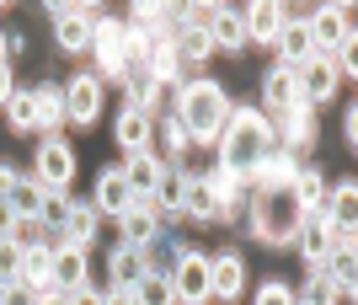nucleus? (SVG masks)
Returning <instances> with one entry per match:
<instances>
[{"label": "nucleus", "mask_w": 358, "mask_h": 305, "mask_svg": "<svg viewBox=\"0 0 358 305\" xmlns=\"http://www.w3.org/2000/svg\"><path fill=\"white\" fill-rule=\"evenodd\" d=\"M129 295H134V305H177V290H171L166 274H145Z\"/></svg>", "instance_id": "obj_29"}, {"label": "nucleus", "mask_w": 358, "mask_h": 305, "mask_svg": "<svg viewBox=\"0 0 358 305\" xmlns=\"http://www.w3.org/2000/svg\"><path fill=\"white\" fill-rule=\"evenodd\" d=\"M0 305H38V300H32V290L22 284V278H11V284L0 290Z\"/></svg>", "instance_id": "obj_40"}, {"label": "nucleus", "mask_w": 358, "mask_h": 305, "mask_svg": "<svg viewBox=\"0 0 358 305\" xmlns=\"http://www.w3.org/2000/svg\"><path fill=\"white\" fill-rule=\"evenodd\" d=\"M11 183H16V171H11V166H0V199L11 193Z\"/></svg>", "instance_id": "obj_47"}, {"label": "nucleus", "mask_w": 358, "mask_h": 305, "mask_svg": "<svg viewBox=\"0 0 358 305\" xmlns=\"http://www.w3.org/2000/svg\"><path fill=\"white\" fill-rule=\"evenodd\" d=\"M246 290V268H241L236 252H220V257L209 262V295L214 300H236V295Z\"/></svg>", "instance_id": "obj_14"}, {"label": "nucleus", "mask_w": 358, "mask_h": 305, "mask_svg": "<svg viewBox=\"0 0 358 305\" xmlns=\"http://www.w3.org/2000/svg\"><path fill=\"white\" fill-rule=\"evenodd\" d=\"M118 171H123V183H129V193H134V204H145L150 193H155V183H161L166 166L150 150H139V155H129V166H118Z\"/></svg>", "instance_id": "obj_15"}, {"label": "nucleus", "mask_w": 358, "mask_h": 305, "mask_svg": "<svg viewBox=\"0 0 358 305\" xmlns=\"http://www.w3.org/2000/svg\"><path fill=\"white\" fill-rule=\"evenodd\" d=\"M70 209H75V204L64 199V193H43V204H38V225H43V230H64V225H70Z\"/></svg>", "instance_id": "obj_35"}, {"label": "nucleus", "mask_w": 358, "mask_h": 305, "mask_svg": "<svg viewBox=\"0 0 358 305\" xmlns=\"http://www.w3.org/2000/svg\"><path fill=\"white\" fill-rule=\"evenodd\" d=\"M113 134H118V145L129 155H139L150 145V113H145V107H123L118 123H113Z\"/></svg>", "instance_id": "obj_19"}, {"label": "nucleus", "mask_w": 358, "mask_h": 305, "mask_svg": "<svg viewBox=\"0 0 358 305\" xmlns=\"http://www.w3.org/2000/svg\"><path fill=\"white\" fill-rule=\"evenodd\" d=\"M171 290H177L182 305H203L209 300V257L203 252H187L177 262V274H171Z\"/></svg>", "instance_id": "obj_10"}, {"label": "nucleus", "mask_w": 358, "mask_h": 305, "mask_svg": "<svg viewBox=\"0 0 358 305\" xmlns=\"http://www.w3.org/2000/svg\"><path fill=\"white\" fill-rule=\"evenodd\" d=\"M129 204H134V193H129V183H123V171L107 166L102 177H96V209L102 214H123Z\"/></svg>", "instance_id": "obj_21"}, {"label": "nucleus", "mask_w": 358, "mask_h": 305, "mask_svg": "<svg viewBox=\"0 0 358 305\" xmlns=\"http://www.w3.org/2000/svg\"><path fill=\"white\" fill-rule=\"evenodd\" d=\"M343 134H348V145L358 139V107H348V113H343Z\"/></svg>", "instance_id": "obj_44"}, {"label": "nucleus", "mask_w": 358, "mask_h": 305, "mask_svg": "<svg viewBox=\"0 0 358 305\" xmlns=\"http://www.w3.org/2000/svg\"><path fill=\"white\" fill-rule=\"evenodd\" d=\"M257 305H294V290L273 278V284H262V295H257Z\"/></svg>", "instance_id": "obj_39"}, {"label": "nucleus", "mask_w": 358, "mask_h": 305, "mask_svg": "<svg viewBox=\"0 0 358 305\" xmlns=\"http://www.w3.org/2000/svg\"><path fill=\"white\" fill-rule=\"evenodd\" d=\"M64 236H70V246H80V252H86L91 236H96V209L75 204V209H70V225H64Z\"/></svg>", "instance_id": "obj_34"}, {"label": "nucleus", "mask_w": 358, "mask_h": 305, "mask_svg": "<svg viewBox=\"0 0 358 305\" xmlns=\"http://www.w3.org/2000/svg\"><path fill=\"white\" fill-rule=\"evenodd\" d=\"M118 225H123V246H150L155 230H161V214L150 209V204H129L118 214Z\"/></svg>", "instance_id": "obj_16"}, {"label": "nucleus", "mask_w": 358, "mask_h": 305, "mask_svg": "<svg viewBox=\"0 0 358 305\" xmlns=\"http://www.w3.org/2000/svg\"><path fill=\"white\" fill-rule=\"evenodd\" d=\"M299 80V97L305 102H327V97H337V59L331 54H310V59L294 70Z\"/></svg>", "instance_id": "obj_7"}, {"label": "nucleus", "mask_w": 358, "mask_h": 305, "mask_svg": "<svg viewBox=\"0 0 358 305\" xmlns=\"http://www.w3.org/2000/svg\"><path fill=\"white\" fill-rule=\"evenodd\" d=\"M0 290H6V284H0Z\"/></svg>", "instance_id": "obj_50"}, {"label": "nucleus", "mask_w": 358, "mask_h": 305, "mask_svg": "<svg viewBox=\"0 0 358 305\" xmlns=\"http://www.w3.org/2000/svg\"><path fill=\"white\" fill-rule=\"evenodd\" d=\"M22 257H27V246L11 241V236H0V284L22 278Z\"/></svg>", "instance_id": "obj_36"}, {"label": "nucleus", "mask_w": 358, "mask_h": 305, "mask_svg": "<svg viewBox=\"0 0 358 305\" xmlns=\"http://www.w3.org/2000/svg\"><path fill=\"white\" fill-rule=\"evenodd\" d=\"M102 305H134V295H129V290H113V295H102Z\"/></svg>", "instance_id": "obj_46"}, {"label": "nucleus", "mask_w": 358, "mask_h": 305, "mask_svg": "<svg viewBox=\"0 0 358 305\" xmlns=\"http://www.w3.org/2000/svg\"><path fill=\"white\" fill-rule=\"evenodd\" d=\"M54 284H59L64 295L86 290V252H80V246H59V252H54Z\"/></svg>", "instance_id": "obj_20"}, {"label": "nucleus", "mask_w": 358, "mask_h": 305, "mask_svg": "<svg viewBox=\"0 0 358 305\" xmlns=\"http://www.w3.org/2000/svg\"><path fill=\"white\" fill-rule=\"evenodd\" d=\"M273 129L262 113H230L220 129V171H230V177H241V171H252L257 161H262V150L273 145Z\"/></svg>", "instance_id": "obj_1"}, {"label": "nucleus", "mask_w": 358, "mask_h": 305, "mask_svg": "<svg viewBox=\"0 0 358 305\" xmlns=\"http://www.w3.org/2000/svg\"><path fill=\"white\" fill-rule=\"evenodd\" d=\"M32 97H38V129H59L64 123V86L43 80V86H32Z\"/></svg>", "instance_id": "obj_28"}, {"label": "nucleus", "mask_w": 358, "mask_h": 305, "mask_svg": "<svg viewBox=\"0 0 358 305\" xmlns=\"http://www.w3.org/2000/svg\"><path fill=\"white\" fill-rule=\"evenodd\" d=\"M252 177H257V187H262V193H278V187L294 183V161H289L284 150H262V161L252 166Z\"/></svg>", "instance_id": "obj_18"}, {"label": "nucleus", "mask_w": 358, "mask_h": 305, "mask_svg": "<svg viewBox=\"0 0 358 305\" xmlns=\"http://www.w3.org/2000/svg\"><path fill=\"white\" fill-rule=\"evenodd\" d=\"M294 305H299V300H294Z\"/></svg>", "instance_id": "obj_51"}, {"label": "nucleus", "mask_w": 358, "mask_h": 305, "mask_svg": "<svg viewBox=\"0 0 358 305\" xmlns=\"http://www.w3.org/2000/svg\"><path fill=\"white\" fill-rule=\"evenodd\" d=\"M6 204H11L16 220H38V204H43V183H38V177H16L11 193H6Z\"/></svg>", "instance_id": "obj_26"}, {"label": "nucleus", "mask_w": 358, "mask_h": 305, "mask_svg": "<svg viewBox=\"0 0 358 305\" xmlns=\"http://www.w3.org/2000/svg\"><path fill=\"white\" fill-rule=\"evenodd\" d=\"M38 305H64V300H38Z\"/></svg>", "instance_id": "obj_48"}, {"label": "nucleus", "mask_w": 358, "mask_h": 305, "mask_svg": "<svg viewBox=\"0 0 358 305\" xmlns=\"http://www.w3.org/2000/svg\"><path fill=\"white\" fill-rule=\"evenodd\" d=\"M96 107H102V86H96V76H75L70 86H64V118L91 123V118H96Z\"/></svg>", "instance_id": "obj_12"}, {"label": "nucleus", "mask_w": 358, "mask_h": 305, "mask_svg": "<svg viewBox=\"0 0 358 305\" xmlns=\"http://www.w3.org/2000/svg\"><path fill=\"white\" fill-rule=\"evenodd\" d=\"M6 118H11L16 134H32V129H38V97H32V92H11V102H6Z\"/></svg>", "instance_id": "obj_31"}, {"label": "nucleus", "mask_w": 358, "mask_h": 305, "mask_svg": "<svg viewBox=\"0 0 358 305\" xmlns=\"http://www.w3.org/2000/svg\"><path fill=\"white\" fill-rule=\"evenodd\" d=\"M284 129H289V139L294 145H310V102H294L284 113Z\"/></svg>", "instance_id": "obj_37"}, {"label": "nucleus", "mask_w": 358, "mask_h": 305, "mask_svg": "<svg viewBox=\"0 0 358 305\" xmlns=\"http://www.w3.org/2000/svg\"><path fill=\"white\" fill-rule=\"evenodd\" d=\"M182 129H187V139H220L224 118H230V102H224V92L214 86V80H193V86H182Z\"/></svg>", "instance_id": "obj_2"}, {"label": "nucleus", "mask_w": 358, "mask_h": 305, "mask_svg": "<svg viewBox=\"0 0 358 305\" xmlns=\"http://www.w3.org/2000/svg\"><path fill=\"white\" fill-rule=\"evenodd\" d=\"M64 305H102V295H91V290H75Z\"/></svg>", "instance_id": "obj_45"}, {"label": "nucleus", "mask_w": 358, "mask_h": 305, "mask_svg": "<svg viewBox=\"0 0 358 305\" xmlns=\"http://www.w3.org/2000/svg\"><path fill=\"white\" fill-rule=\"evenodd\" d=\"M289 199H294L299 214H321V204H327V183H321V171H294Z\"/></svg>", "instance_id": "obj_22"}, {"label": "nucleus", "mask_w": 358, "mask_h": 305, "mask_svg": "<svg viewBox=\"0 0 358 305\" xmlns=\"http://www.w3.org/2000/svg\"><path fill=\"white\" fill-rule=\"evenodd\" d=\"M11 92H16V86H11V64H6V59H0V107H6V102H11Z\"/></svg>", "instance_id": "obj_42"}, {"label": "nucleus", "mask_w": 358, "mask_h": 305, "mask_svg": "<svg viewBox=\"0 0 358 305\" xmlns=\"http://www.w3.org/2000/svg\"><path fill=\"white\" fill-rule=\"evenodd\" d=\"M321 220L331 225V241H353V225H358V187H353V183H337V193H327V204H321Z\"/></svg>", "instance_id": "obj_9"}, {"label": "nucleus", "mask_w": 358, "mask_h": 305, "mask_svg": "<svg viewBox=\"0 0 358 305\" xmlns=\"http://www.w3.org/2000/svg\"><path fill=\"white\" fill-rule=\"evenodd\" d=\"M337 295H343V290H337V284H331L327 274H315V278H310V290H305V300H299V305H337Z\"/></svg>", "instance_id": "obj_38"}, {"label": "nucleus", "mask_w": 358, "mask_h": 305, "mask_svg": "<svg viewBox=\"0 0 358 305\" xmlns=\"http://www.w3.org/2000/svg\"><path fill=\"white\" fill-rule=\"evenodd\" d=\"M262 92H268V107H278V113H289L294 102H305L299 97V80L289 64H278V70H268V80H262Z\"/></svg>", "instance_id": "obj_23"}, {"label": "nucleus", "mask_w": 358, "mask_h": 305, "mask_svg": "<svg viewBox=\"0 0 358 305\" xmlns=\"http://www.w3.org/2000/svg\"><path fill=\"white\" fill-rule=\"evenodd\" d=\"M305 27H310L315 54H321V48H353V22H348L343 6H321V11H315Z\"/></svg>", "instance_id": "obj_8"}, {"label": "nucleus", "mask_w": 358, "mask_h": 305, "mask_svg": "<svg viewBox=\"0 0 358 305\" xmlns=\"http://www.w3.org/2000/svg\"><path fill=\"white\" fill-rule=\"evenodd\" d=\"M187 145V129H182V118H166V150H182Z\"/></svg>", "instance_id": "obj_41"}, {"label": "nucleus", "mask_w": 358, "mask_h": 305, "mask_svg": "<svg viewBox=\"0 0 358 305\" xmlns=\"http://www.w3.org/2000/svg\"><path fill=\"white\" fill-rule=\"evenodd\" d=\"M182 193H187V171H161V183H155V193H150V199H155V209H182Z\"/></svg>", "instance_id": "obj_33"}, {"label": "nucleus", "mask_w": 358, "mask_h": 305, "mask_svg": "<svg viewBox=\"0 0 358 305\" xmlns=\"http://www.w3.org/2000/svg\"><path fill=\"white\" fill-rule=\"evenodd\" d=\"M252 230L262 236V241H273V246H289V241H294L299 209H294V199H289V187H278V193H262V204L252 209Z\"/></svg>", "instance_id": "obj_3"}, {"label": "nucleus", "mask_w": 358, "mask_h": 305, "mask_svg": "<svg viewBox=\"0 0 358 305\" xmlns=\"http://www.w3.org/2000/svg\"><path fill=\"white\" fill-rule=\"evenodd\" d=\"M16 225H22V220H16V214H11V204L0 199V236H11V230H16Z\"/></svg>", "instance_id": "obj_43"}, {"label": "nucleus", "mask_w": 358, "mask_h": 305, "mask_svg": "<svg viewBox=\"0 0 358 305\" xmlns=\"http://www.w3.org/2000/svg\"><path fill=\"white\" fill-rule=\"evenodd\" d=\"M145 274H150L145 268V246H123L118 241V252H113V278H118V290H134Z\"/></svg>", "instance_id": "obj_25"}, {"label": "nucleus", "mask_w": 358, "mask_h": 305, "mask_svg": "<svg viewBox=\"0 0 358 305\" xmlns=\"http://www.w3.org/2000/svg\"><path fill=\"white\" fill-rule=\"evenodd\" d=\"M91 27H96V11H91V6H64V0H54V38H59V48H70V54L91 48Z\"/></svg>", "instance_id": "obj_6"}, {"label": "nucleus", "mask_w": 358, "mask_h": 305, "mask_svg": "<svg viewBox=\"0 0 358 305\" xmlns=\"http://www.w3.org/2000/svg\"><path fill=\"white\" fill-rule=\"evenodd\" d=\"M203 32H209V43L224 48V54H241V48H246V22H241V11H230V6H214V11L203 16Z\"/></svg>", "instance_id": "obj_11"}, {"label": "nucleus", "mask_w": 358, "mask_h": 305, "mask_svg": "<svg viewBox=\"0 0 358 305\" xmlns=\"http://www.w3.org/2000/svg\"><path fill=\"white\" fill-rule=\"evenodd\" d=\"M0 54H6V38H0Z\"/></svg>", "instance_id": "obj_49"}, {"label": "nucleus", "mask_w": 358, "mask_h": 305, "mask_svg": "<svg viewBox=\"0 0 358 305\" xmlns=\"http://www.w3.org/2000/svg\"><path fill=\"white\" fill-rule=\"evenodd\" d=\"M32 177L43 183V193H64V183L75 177V150L64 139H43L32 155Z\"/></svg>", "instance_id": "obj_4"}, {"label": "nucleus", "mask_w": 358, "mask_h": 305, "mask_svg": "<svg viewBox=\"0 0 358 305\" xmlns=\"http://www.w3.org/2000/svg\"><path fill=\"white\" fill-rule=\"evenodd\" d=\"M278 48H284V64H289V70H299V64L315 54L310 27H305V22H284V32H278Z\"/></svg>", "instance_id": "obj_24"}, {"label": "nucleus", "mask_w": 358, "mask_h": 305, "mask_svg": "<svg viewBox=\"0 0 358 305\" xmlns=\"http://www.w3.org/2000/svg\"><path fill=\"white\" fill-rule=\"evenodd\" d=\"M91 48H96V64H102L107 76H123V70H129V32H123V22L96 16V27H91Z\"/></svg>", "instance_id": "obj_5"}, {"label": "nucleus", "mask_w": 358, "mask_h": 305, "mask_svg": "<svg viewBox=\"0 0 358 305\" xmlns=\"http://www.w3.org/2000/svg\"><path fill=\"white\" fill-rule=\"evenodd\" d=\"M182 209L193 214V220H220V199H214V187L203 177H187V193H182Z\"/></svg>", "instance_id": "obj_27"}, {"label": "nucleus", "mask_w": 358, "mask_h": 305, "mask_svg": "<svg viewBox=\"0 0 358 305\" xmlns=\"http://www.w3.org/2000/svg\"><path fill=\"white\" fill-rule=\"evenodd\" d=\"M241 22H246V38H252V43H278V32H284L289 16H284V6H278V0H257Z\"/></svg>", "instance_id": "obj_13"}, {"label": "nucleus", "mask_w": 358, "mask_h": 305, "mask_svg": "<svg viewBox=\"0 0 358 305\" xmlns=\"http://www.w3.org/2000/svg\"><path fill=\"white\" fill-rule=\"evenodd\" d=\"M171 48H177V59H182V54H187V59H203V54H214L209 32H203V22H187V27L171 38Z\"/></svg>", "instance_id": "obj_32"}, {"label": "nucleus", "mask_w": 358, "mask_h": 305, "mask_svg": "<svg viewBox=\"0 0 358 305\" xmlns=\"http://www.w3.org/2000/svg\"><path fill=\"white\" fill-rule=\"evenodd\" d=\"M294 241H299V252H305V262H321L331 252V225L321 220V214H299Z\"/></svg>", "instance_id": "obj_17"}, {"label": "nucleus", "mask_w": 358, "mask_h": 305, "mask_svg": "<svg viewBox=\"0 0 358 305\" xmlns=\"http://www.w3.org/2000/svg\"><path fill=\"white\" fill-rule=\"evenodd\" d=\"M22 284L38 290V284H54V252L43 246H27V257H22Z\"/></svg>", "instance_id": "obj_30"}]
</instances>
